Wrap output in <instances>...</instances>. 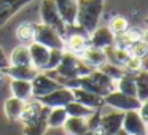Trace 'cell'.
Instances as JSON below:
<instances>
[{
    "label": "cell",
    "instance_id": "1",
    "mask_svg": "<svg viewBox=\"0 0 148 135\" xmlns=\"http://www.w3.org/2000/svg\"><path fill=\"white\" fill-rule=\"evenodd\" d=\"M103 2L105 0H78L75 29L89 35L100 21L103 13Z\"/></svg>",
    "mask_w": 148,
    "mask_h": 135
},
{
    "label": "cell",
    "instance_id": "2",
    "mask_svg": "<svg viewBox=\"0 0 148 135\" xmlns=\"http://www.w3.org/2000/svg\"><path fill=\"white\" fill-rule=\"evenodd\" d=\"M78 87L88 91V92L97 94L100 97H105L107 94H110L112 91H115V81L110 80L105 73H102L100 70H92L89 75L81 76L78 80Z\"/></svg>",
    "mask_w": 148,
    "mask_h": 135
},
{
    "label": "cell",
    "instance_id": "3",
    "mask_svg": "<svg viewBox=\"0 0 148 135\" xmlns=\"http://www.w3.org/2000/svg\"><path fill=\"white\" fill-rule=\"evenodd\" d=\"M40 18H42V24L54 29L62 38L67 37V26L64 24L62 18L59 16V11L54 5V0H42V5H40Z\"/></svg>",
    "mask_w": 148,
    "mask_h": 135
},
{
    "label": "cell",
    "instance_id": "4",
    "mask_svg": "<svg viewBox=\"0 0 148 135\" xmlns=\"http://www.w3.org/2000/svg\"><path fill=\"white\" fill-rule=\"evenodd\" d=\"M34 42L46 46L48 49H64V38L54 29L42 22L34 27Z\"/></svg>",
    "mask_w": 148,
    "mask_h": 135
},
{
    "label": "cell",
    "instance_id": "5",
    "mask_svg": "<svg viewBox=\"0 0 148 135\" xmlns=\"http://www.w3.org/2000/svg\"><path fill=\"white\" fill-rule=\"evenodd\" d=\"M142 103L143 102H140L137 97L126 95L119 91H112L110 94H107L103 97V105L112 106L113 110H118V111H123V113L131 111V110H138Z\"/></svg>",
    "mask_w": 148,
    "mask_h": 135
},
{
    "label": "cell",
    "instance_id": "6",
    "mask_svg": "<svg viewBox=\"0 0 148 135\" xmlns=\"http://www.w3.org/2000/svg\"><path fill=\"white\" fill-rule=\"evenodd\" d=\"M123 116H124V113L118 111V110H113V111H108V113H102L100 115L99 125L94 130V134L96 135H112L115 132H118L121 129V124H123Z\"/></svg>",
    "mask_w": 148,
    "mask_h": 135
},
{
    "label": "cell",
    "instance_id": "7",
    "mask_svg": "<svg viewBox=\"0 0 148 135\" xmlns=\"http://www.w3.org/2000/svg\"><path fill=\"white\" fill-rule=\"evenodd\" d=\"M40 103L43 106H48V108H59V106H65L67 103H70L73 100V95H72V89L69 87H58L53 92L46 94L43 97H38Z\"/></svg>",
    "mask_w": 148,
    "mask_h": 135
},
{
    "label": "cell",
    "instance_id": "8",
    "mask_svg": "<svg viewBox=\"0 0 148 135\" xmlns=\"http://www.w3.org/2000/svg\"><path fill=\"white\" fill-rule=\"evenodd\" d=\"M30 86H32V97L34 99H38V97H43L46 94L53 92L54 89H58L59 83L54 81L48 73L45 72H38V73L34 76V80L30 81Z\"/></svg>",
    "mask_w": 148,
    "mask_h": 135
},
{
    "label": "cell",
    "instance_id": "9",
    "mask_svg": "<svg viewBox=\"0 0 148 135\" xmlns=\"http://www.w3.org/2000/svg\"><path fill=\"white\" fill-rule=\"evenodd\" d=\"M121 129L127 132V135H147V122L138 116L137 110L124 111Z\"/></svg>",
    "mask_w": 148,
    "mask_h": 135
},
{
    "label": "cell",
    "instance_id": "10",
    "mask_svg": "<svg viewBox=\"0 0 148 135\" xmlns=\"http://www.w3.org/2000/svg\"><path fill=\"white\" fill-rule=\"evenodd\" d=\"M89 46L99 49H107L115 45V35L108 27H96L92 32L88 35Z\"/></svg>",
    "mask_w": 148,
    "mask_h": 135
},
{
    "label": "cell",
    "instance_id": "11",
    "mask_svg": "<svg viewBox=\"0 0 148 135\" xmlns=\"http://www.w3.org/2000/svg\"><path fill=\"white\" fill-rule=\"evenodd\" d=\"M32 2L34 0H0V27Z\"/></svg>",
    "mask_w": 148,
    "mask_h": 135
},
{
    "label": "cell",
    "instance_id": "12",
    "mask_svg": "<svg viewBox=\"0 0 148 135\" xmlns=\"http://www.w3.org/2000/svg\"><path fill=\"white\" fill-rule=\"evenodd\" d=\"M54 5L59 11V16L62 18L65 26L75 27L77 21V10H78V0H54Z\"/></svg>",
    "mask_w": 148,
    "mask_h": 135
},
{
    "label": "cell",
    "instance_id": "13",
    "mask_svg": "<svg viewBox=\"0 0 148 135\" xmlns=\"http://www.w3.org/2000/svg\"><path fill=\"white\" fill-rule=\"evenodd\" d=\"M27 48H29L30 65H32L34 68H37L38 72L40 70L43 72L46 62H48V57H49V49L46 48V46L37 43V42H30L29 45H27Z\"/></svg>",
    "mask_w": 148,
    "mask_h": 135
},
{
    "label": "cell",
    "instance_id": "14",
    "mask_svg": "<svg viewBox=\"0 0 148 135\" xmlns=\"http://www.w3.org/2000/svg\"><path fill=\"white\" fill-rule=\"evenodd\" d=\"M72 95H73V100L81 105L88 106L91 110H102L103 105V97L97 95V94H92V92H88V91L81 89V87H75L72 89Z\"/></svg>",
    "mask_w": 148,
    "mask_h": 135
},
{
    "label": "cell",
    "instance_id": "15",
    "mask_svg": "<svg viewBox=\"0 0 148 135\" xmlns=\"http://www.w3.org/2000/svg\"><path fill=\"white\" fill-rule=\"evenodd\" d=\"M89 46V42H88V35L83 32H75L70 33L64 38V51H69L72 54H77L80 56L84 49Z\"/></svg>",
    "mask_w": 148,
    "mask_h": 135
},
{
    "label": "cell",
    "instance_id": "16",
    "mask_svg": "<svg viewBox=\"0 0 148 135\" xmlns=\"http://www.w3.org/2000/svg\"><path fill=\"white\" fill-rule=\"evenodd\" d=\"M48 113H49V108L48 106H43L38 118L27 122V124H23L24 135H45V132L48 130V124H46Z\"/></svg>",
    "mask_w": 148,
    "mask_h": 135
},
{
    "label": "cell",
    "instance_id": "17",
    "mask_svg": "<svg viewBox=\"0 0 148 135\" xmlns=\"http://www.w3.org/2000/svg\"><path fill=\"white\" fill-rule=\"evenodd\" d=\"M80 57H81V61H83L84 64H88L92 68H99L100 65H103L107 62L105 49L92 48V46H88V48L80 54Z\"/></svg>",
    "mask_w": 148,
    "mask_h": 135
},
{
    "label": "cell",
    "instance_id": "18",
    "mask_svg": "<svg viewBox=\"0 0 148 135\" xmlns=\"http://www.w3.org/2000/svg\"><path fill=\"white\" fill-rule=\"evenodd\" d=\"M3 72L11 80H24V81H32L34 76L38 73V70L34 68L32 65H8Z\"/></svg>",
    "mask_w": 148,
    "mask_h": 135
},
{
    "label": "cell",
    "instance_id": "19",
    "mask_svg": "<svg viewBox=\"0 0 148 135\" xmlns=\"http://www.w3.org/2000/svg\"><path fill=\"white\" fill-rule=\"evenodd\" d=\"M42 110H43V105L37 99H34V97L30 100H27V102H24L23 111H21V116H19L21 122L27 124V122L37 119L40 116V113H42Z\"/></svg>",
    "mask_w": 148,
    "mask_h": 135
},
{
    "label": "cell",
    "instance_id": "20",
    "mask_svg": "<svg viewBox=\"0 0 148 135\" xmlns=\"http://www.w3.org/2000/svg\"><path fill=\"white\" fill-rule=\"evenodd\" d=\"M10 89L13 97L27 102V100L32 99V86H30V81H24V80H11L10 81Z\"/></svg>",
    "mask_w": 148,
    "mask_h": 135
},
{
    "label": "cell",
    "instance_id": "21",
    "mask_svg": "<svg viewBox=\"0 0 148 135\" xmlns=\"http://www.w3.org/2000/svg\"><path fill=\"white\" fill-rule=\"evenodd\" d=\"M134 75V81H135V89H137V99L140 102H148V73L145 68L135 72Z\"/></svg>",
    "mask_w": 148,
    "mask_h": 135
},
{
    "label": "cell",
    "instance_id": "22",
    "mask_svg": "<svg viewBox=\"0 0 148 135\" xmlns=\"http://www.w3.org/2000/svg\"><path fill=\"white\" fill-rule=\"evenodd\" d=\"M62 127H64L67 135H84L86 132H89L84 118H70L69 116Z\"/></svg>",
    "mask_w": 148,
    "mask_h": 135
},
{
    "label": "cell",
    "instance_id": "23",
    "mask_svg": "<svg viewBox=\"0 0 148 135\" xmlns=\"http://www.w3.org/2000/svg\"><path fill=\"white\" fill-rule=\"evenodd\" d=\"M115 91L126 94V95H137V89H135V81H134V75L132 73H124L121 78L115 81Z\"/></svg>",
    "mask_w": 148,
    "mask_h": 135
},
{
    "label": "cell",
    "instance_id": "24",
    "mask_svg": "<svg viewBox=\"0 0 148 135\" xmlns=\"http://www.w3.org/2000/svg\"><path fill=\"white\" fill-rule=\"evenodd\" d=\"M105 54H107V62H110L113 65H118V67H123L126 64V61L131 57L127 49H121V48H116V46L107 48Z\"/></svg>",
    "mask_w": 148,
    "mask_h": 135
},
{
    "label": "cell",
    "instance_id": "25",
    "mask_svg": "<svg viewBox=\"0 0 148 135\" xmlns=\"http://www.w3.org/2000/svg\"><path fill=\"white\" fill-rule=\"evenodd\" d=\"M10 65H30V57H29V48L27 45H18L11 51L8 57Z\"/></svg>",
    "mask_w": 148,
    "mask_h": 135
},
{
    "label": "cell",
    "instance_id": "26",
    "mask_svg": "<svg viewBox=\"0 0 148 135\" xmlns=\"http://www.w3.org/2000/svg\"><path fill=\"white\" fill-rule=\"evenodd\" d=\"M23 106H24V102L16 97L11 95L10 99L5 100V105H3V110H5V115H7L8 119L11 121H18L21 116V111H23Z\"/></svg>",
    "mask_w": 148,
    "mask_h": 135
},
{
    "label": "cell",
    "instance_id": "27",
    "mask_svg": "<svg viewBox=\"0 0 148 135\" xmlns=\"http://www.w3.org/2000/svg\"><path fill=\"white\" fill-rule=\"evenodd\" d=\"M67 118H69V116H67V113H65L64 106H59V108H49L48 118H46L48 129H59V127H62Z\"/></svg>",
    "mask_w": 148,
    "mask_h": 135
},
{
    "label": "cell",
    "instance_id": "28",
    "mask_svg": "<svg viewBox=\"0 0 148 135\" xmlns=\"http://www.w3.org/2000/svg\"><path fill=\"white\" fill-rule=\"evenodd\" d=\"M64 108H65L67 116H70V118H88V116L94 111V110L88 108V106H84V105H81V103L75 102V100H72L70 103H67Z\"/></svg>",
    "mask_w": 148,
    "mask_h": 135
},
{
    "label": "cell",
    "instance_id": "29",
    "mask_svg": "<svg viewBox=\"0 0 148 135\" xmlns=\"http://www.w3.org/2000/svg\"><path fill=\"white\" fill-rule=\"evenodd\" d=\"M34 27H35L34 22H23L16 29L18 40H19V42H24V43L34 42Z\"/></svg>",
    "mask_w": 148,
    "mask_h": 135
},
{
    "label": "cell",
    "instance_id": "30",
    "mask_svg": "<svg viewBox=\"0 0 148 135\" xmlns=\"http://www.w3.org/2000/svg\"><path fill=\"white\" fill-rule=\"evenodd\" d=\"M97 70H100L102 73H105L107 76H108L110 80H113V81H116L118 78H121L123 75H124V70H123V67L113 65V64H110V62H105V64L100 65Z\"/></svg>",
    "mask_w": 148,
    "mask_h": 135
},
{
    "label": "cell",
    "instance_id": "31",
    "mask_svg": "<svg viewBox=\"0 0 148 135\" xmlns=\"http://www.w3.org/2000/svg\"><path fill=\"white\" fill-rule=\"evenodd\" d=\"M127 51H129V54H131V56H135V57L143 59L145 56H147V51H148L147 40L142 38V40H137V42H134L131 46H129Z\"/></svg>",
    "mask_w": 148,
    "mask_h": 135
},
{
    "label": "cell",
    "instance_id": "32",
    "mask_svg": "<svg viewBox=\"0 0 148 135\" xmlns=\"http://www.w3.org/2000/svg\"><path fill=\"white\" fill-rule=\"evenodd\" d=\"M62 56H64V49H49V57H48V62H46L43 72L54 70L59 65V62H61Z\"/></svg>",
    "mask_w": 148,
    "mask_h": 135
},
{
    "label": "cell",
    "instance_id": "33",
    "mask_svg": "<svg viewBox=\"0 0 148 135\" xmlns=\"http://www.w3.org/2000/svg\"><path fill=\"white\" fill-rule=\"evenodd\" d=\"M129 27V22L124 16H115L112 21H110V27L108 29L113 32V35H119L123 33L126 29Z\"/></svg>",
    "mask_w": 148,
    "mask_h": 135
},
{
    "label": "cell",
    "instance_id": "34",
    "mask_svg": "<svg viewBox=\"0 0 148 135\" xmlns=\"http://www.w3.org/2000/svg\"><path fill=\"white\" fill-rule=\"evenodd\" d=\"M142 68H143V59L135 57V56H131V57L126 61V64L123 65L124 73H135V72L142 70Z\"/></svg>",
    "mask_w": 148,
    "mask_h": 135
},
{
    "label": "cell",
    "instance_id": "35",
    "mask_svg": "<svg viewBox=\"0 0 148 135\" xmlns=\"http://www.w3.org/2000/svg\"><path fill=\"white\" fill-rule=\"evenodd\" d=\"M8 65H10V64H8V56L5 54L3 48L0 46V70H5Z\"/></svg>",
    "mask_w": 148,
    "mask_h": 135
},
{
    "label": "cell",
    "instance_id": "36",
    "mask_svg": "<svg viewBox=\"0 0 148 135\" xmlns=\"http://www.w3.org/2000/svg\"><path fill=\"white\" fill-rule=\"evenodd\" d=\"M5 78H7V75H5V72L3 70H0V86L5 83Z\"/></svg>",
    "mask_w": 148,
    "mask_h": 135
},
{
    "label": "cell",
    "instance_id": "37",
    "mask_svg": "<svg viewBox=\"0 0 148 135\" xmlns=\"http://www.w3.org/2000/svg\"><path fill=\"white\" fill-rule=\"evenodd\" d=\"M112 135H127V132H124L123 129H119L118 132H115V134H112Z\"/></svg>",
    "mask_w": 148,
    "mask_h": 135
},
{
    "label": "cell",
    "instance_id": "38",
    "mask_svg": "<svg viewBox=\"0 0 148 135\" xmlns=\"http://www.w3.org/2000/svg\"><path fill=\"white\" fill-rule=\"evenodd\" d=\"M84 135H96V134H94V132H86Z\"/></svg>",
    "mask_w": 148,
    "mask_h": 135
}]
</instances>
